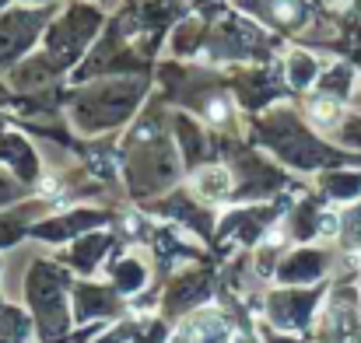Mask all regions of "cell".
I'll use <instances>...</instances> for the list:
<instances>
[{
	"instance_id": "obj_1",
	"label": "cell",
	"mask_w": 361,
	"mask_h": 343,
	"mask_svg": "<svg viewBox=\"0 0 361 343\" xmlns=\"http://www.w3.org/2000/svg\"><path fill=\"white\" fill-rule=\"evenodd\" d=\"M35 32H39V18H28V14L4 18L0 21V60L4 56H14L18 49H25Z\"/></svg>"
},
{
	"instance_id": "obj_3",
	"label": "cell",
	"mask_w": 361,
	"mask_h": 343,
	"mask_svg": "<svg viewBox=\"0 0 361 343\" xmlns=\"http://www.w3.org/2000/svg\"><path fill=\"white\" fill-rule=\"evenodd\" d=\"M0 158H7L25 179L35 172V154L28 151V144L25 140H18V137H4L0 140Z\"/></svg>"
},
{
	"instance_id": "obj_2",
	"label": "cell",
	"mask_w": 361,
	"mask_h": 343,
	"mask_svg": "<svg viewBox=\"0 0 361 343\" xmlns=\"http://www.w3.org/2000/svg\"><path fill=\"white\" fill-rule=\"evenodd\" d=\"M239 7H249L252 14L274 21V25H298L305 18V4L302 0H235Z\"/></svg>"
},
{
	"instance_id": "obj_6",
	"label": "cell",
	"mask_w": 361,
	"mask_h": 343,
	"mask_svg": "<svg viewBox=\"0 0 361 343\" xmlns=\"http://www.w3.org/2000/svg\"><path fill=\"white\" fill-rule=\"evenodd\" d=\"M116 284H120V291H137L140 284H144V270L133 263V259H126V263H120L116 266Z\"/></svg>"
},
{
	"instance_id": "obj_5",
	"label": "cell",
	"mask_w": 361,
	"mask_h": 343,
	"mask_svg": "<svg viewBox=\"0 0 361 343\" xmlns=\"http://www.w3.org/2000/svg\"><path fill=\"white\" fill-rule=\"evenodd\" d=\"M319 266H323V259H319L316 252H298L291 263H284L281 280H305V277H316Z\"/></svg>"
},
{
	"instance_id": "obj_9",
	"label": "cell",
	"mask_w": 361,
	"mask_h": 343,
	"mask_svg": "<svg viewBox=\"0 0 361 343\" xmlns=\"http://www.w3.org/2000/svg\"><path fill=\"white\" fill-rule=\"evenodd\" d=\"M312 77H316L312 60H309V56H302V53H295V56H291V85H298V88H302V85H309Z\"/></svg>"
},
{
	"instance_id": "obj_7",
	"label": "cell",
	"mask_w": 361,
	"mask_h": 343,
	"mask_svg": "<svg viewBox=\"0 0 361 343\" xmlns=\"http://www.w3.org/2000/svg\"><path fill=\"white\" fill-rule=\"evenodd\" d=\"M102 252H106V238L95 235V238H85V242L78 245V256H74V259H78L81 266H95V259H99Z\"/></svg>"
},
{
	"instance_id": "obj_10",
	"label": "cell",
	"mask_w": 361,
	"mask_h": 343,
	"mask_svg": "<svg viewBox=\"0 0 361 343\" xmlns=\"http://www.w3.org/2000/svg\"><path fill=\"white\" fill-rule=\"evenodd\" d=\"M330 189L337 193V197H355V193H361V179H355V175H341V179H330Z\"/></svg>"
},
{
	"instance_id": "obj_4",
	"label": "cell",
	"mask_w": 361,
	"mask_h": 343,
	"mask_svg": "<svg viewBox=\"0 0 361 343\" xmlns=\"http://www.w3.org/2000/svg\"><path fill=\"white\" fill-rule=\"evenodd\" d=\"M197 189H200L207 200H221V197L232 193V175H228L225 168H204V172L197 175Z\"/></svg>"
},
{
	"instance_id": "obj_8",
	"label": "cell",
	"mask_w": 361,
	"mask_h": 343,
	"mask_svg": "<svg viewBox=\"0 0 361 343\" xmlns=\"http://www.w3.org/2000/svg\"><path fill=\"white\" fill-rule=\"evenodd\" d=\"M28 333V323L18 316V312H0V337L7 340H21Z\"/></svg>"
}]
</instances>
